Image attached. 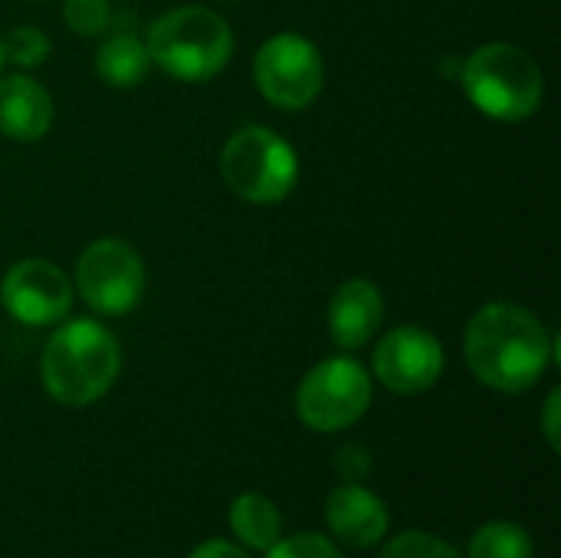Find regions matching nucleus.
<instances>
[{
    "label": "nucleus",
    "instance_id": "14",
    "mask_svg": "<svg viewBox=\"0 0 561 558\" xmlns=\"http://www.w3.org/2000/svg\"><path fill=\"white\" fill-rule=\"evenodd\" d=\"M95 72L108 89H135L151 72V56L141 36L108 33L95 49Z\"/></svg>",
    "mask_w": 561,
    "mask_h": 558
},
{
    "label": "nucleus",
    "instance_id": "16",
    "mask_svg": "<svg viewBox=\"0 0 561 558\" xmlns=\"http://www.w3.org/2000/svg\"><path fill=\"white\" fill-rule=\"evenodd\" d=\"M533 539L516 523H486L470 539V558H533Z\"/></svg>",
    "mask_w": 561,
    "mask_h": 558
},
{
    "label": "nucleus",
    "instance_id": "19",
    "mask_svg": "<svg viewBox=\"0 0 561 558\" xmlns=\"http://www.w3.org/2000/svg\"><path fill=\"white\" fill-rule=\"evenodd\" d=\"M381 558H460L457 549L450 543H444L440 536H431V533H401L398 539H391Z\"/></svg>",
    "mask_w": 561,
    "mask_h": 558
},
{
    "label": "nucleus",
    "instance_id": "24",
    "mask_svg": "<svg viewBox=\"0 0 561 558\" xmlns=\"http://www.w3.org/2000/svg\"><path fill=\"white\" fill-rule=\"evenodd\" d=\"M0 69H3V49H0Z\"/></svg>",
    "mask_w": 561,
    "mask_h": 558
},
{
    "label": "nucleus",
    "instance_id": "17",
    "mask_svg": "<svg viewBox=\"0 0 561 558\" xmlns=\"http://www.w3.org/2000/svg\"><path fill=\"white\" fill-rule=\"evenodd\" d=\"M0 49H3V62H10L16 69H36V66H43L49 59L53 43H49V36L39 26L23 23V26L10 30L0 39Z\"/></svg>",
    "mask_w": 561,
    "mask_h": 558
},
{
    "label": "nucleus",
    "instance_id": "23",
    "mask_svg": "<svg viewBox=\"0 0 561 558\" xmlns=\"http://www.w3.org/2000/svg\"><path fill=\"white\" fill-rule=\"evenodd\" d=\"M187 558H250L247 556V549H240V546H233V543H227V539H207V543H201L194 553Z\"/></svg>",
    "mask_w": 561,
    "mask_h": 558
},
{
    "label": "nucleus",
    "instance_id": "6",
    "mask_svg": "<svg viewBox=\"0 0 561 558\" xmlns=\"http://www.w3.org/2000/svg\"><path fill=\"white\" fill-rule=\"evenodd\" d=\"M371 405V375L348 355L316 362L296 388V414L319 434H335L365 418Z\"/></svg>",
    "mask_w": 561,
    "mask_h": 558
},
{
    "label": "nucleus",
    "instance_id": "15",
    "mask_svg": "<svg viewBox=\"0 0 561 558\" xmlns=\"http://www.w3.org/2000/svg\"><path fill=\"white\" fill-rule=\"evenodd\" d=\"M230 529L250 549L266 553L283 536V516L263 493H240L230 506Z\"/></svg>",
    "mask_w": 561,
    "mask_h": 558
},
{
    "label": "nucleus",
    "instance_id": "20",
    "mask_svg": "<svg viewBox=\"0 0 561 558\" xmlns=\"http://www.w3.org/2000/svg\"><path fill=\"white\" fill-rule=\"evenodd\" d=\"M266 558H342V553L319 533H302L293 539H276Z\"/></svg>",
    "mask_w": 561,
    "mask_h": 558
},
{
    "label": "nucleus",
    "instance_id": "8",
    "mask_svg": "<svg viewBox=\"0 0 561 558\" xmlns=\"http://www.w3.org/2000/svg\"><path fill=\"white\" fill-rule=\"evenodd\" d=\"M253 82L273 109L302 112L325 89L322 53L302 33H276L263 39L253 56Z\"/></svg>",
    "mask_w": 561,
    "mask_h": 558
},
{
    "label": "nucleus",
    "instance_id": "1",
    "mask_svg": "<svg viewBox=\"0 0 561 558\" xmlns=\"http://www.w3.org/2000/svg\"><path fill=\"white\" fill-rule=\"evenodd\" d=\"M463 355L480 385L500 395H523L552 365L556 339L533 309L486 303L467 322Z\"/></svg>",
    "mask_w": 561,
    "mask_h": 558
},
{
    "label": "nucleus",
    "instance_id": "25",
    "mask_svg": "<svg viewBox=\"0 0 561 558\" xmlns=\"http://www.w3.org/2000/svg\"><path fill=\"white\" fill-rule=\"evenodd\" d=\"M220 3H230V0H220Z\"/></svg>",
    "mask_w": 561,
    "mask_h": 558
},
{
    "label": "nucleus",
    "instance_id": "21",
    "mask_svg": "<svg viewBox=\"0 0 561 558\" xmlns=\"http://www.w3.org/2000/svg\"><path fill=\"white\" fill-rule=\"evenodd\" d=\"M335 464H339V474L348 480V483H358V480H365L368 477V464H371V457H368V451L362 447V444H345L342 451H339V457H335Z\"/></svg>",
    "mask_w": 561,
    "mask_h": 558
},
{
    "label": "nucleus",
    "instance_id": "9",
    "mask_svg": "<svg viewBox=\"0 0 561 558\" xmlns=\"http://www.w3.org/2000/svg\"><path fill=\"white\" fill-rule=\"evenodd\" d=\"M72 276L43 257L16 260L0 280V306L10 319L30 329L59 326L72 309Z\"/></svg>",
    "mask_w": 561,
    "mask_h": 558
},
{
    "label": "nucleus",
    "instance_id": "11",
    "mask_svg": "<svg viewBox=\"0 0 561 558\" xmlns=\"http://www.w3.org/2000/svg\"><path fill=\"white\" fill-rule=\"evenodd\" d=\"M381 322H385V296L378 283L365 276H352L339 283L335 293L329 296L325 326L339 349L345 352L365 349L378 335Z\"/></svg>",
    "mask_w": 561,
    "mask_h": 558
},
{
    "label": "nucleus",
    "instance_id": "5",
    "mask_svg": "<svg viewBox=\"0 0 561 558\" xmlns=\"http://www.w3.org/2000/svg\"><path fill=\"white\" fill-rule=\"evenodd\" d=\"M220 178L247 204L266 207L293 194L299 181L296 148L270 125H243L220 148Z\"/></svg>",
    "mask_w": 561,
    "mask_h": 558
},
{
    "label": "nucleus",
    "instance_id": "7",
    "mask_svg": "<svg viewBox=\"0 0 561 558\" xmlns=\"http://www.w3.org/2000/svg\"><path fill=\"white\" fill-rule=\"evenodd\" d=\"M145 283V260L122 237L92 240L72 270V289L95 316H128L141 303Z\"/></svg>",
    "mask_w": 561,
    "mask_h": 558
},
{
    "label": "nucleus",
    "instance_id": "12",
    "mask_svg": "<svg viewBox=\"0 0 561 558\" xmlns=\"http://www.w3.org/2000/svg\"><path fill=\"white\" fill-rule=\"evenodd\" d=\"M56 118L53 95L26 72L0 76V135L16 145H33L49 135Z\"/></svg>",
    "mask_w": 561,
    "mask_h": 558
},
{
    "label": "nucleus",
    "instance_id": "22",
    "mask_svg": "<svg viewBox=\"0 0 561 558\" xmlns=\"http://www.w3.org/2000/svg\"><path fill=\"white\" fill-rule=\"evenodd\" d=\"M559 414H561V388H552L542 408V434L552 451H559Z\"/></svg>",
    "mask_w": 561,
    "mask_h": 558
},
{
    "label": "nucleus",
    "instance_id": "10",
    "mask_svg": "<svg viewBox=\"0 0 561 558\" xmlns=\"http://www.w3.org/2000/svg\"><path fill=\"white\" fill-rule=\"evenodd\" d=\"M444 345L421 326H398L378 339L371 368L375 378L394 395H424L444 375Z\"/></svg>",
    "mask_w": 561,
    "mask_h": 558
},
{
    "label": "nucleus",
    "instance_id": "2",
    "mask_svg": "<svg viewBox=\"0 0 561 558\" xmlns=\"http://www.w3.org/2000/svg\"><path fill=\"white\" fill-rule=\"evenodd\" d=\"M122 372V345L99 319H69L53 329L39 355L46 395L66 408H89L105 398Z\"/></svg>",
    "mask_w": 561,
    "mask_h": 558
},
{
    "label": "nucleus",
    "instance_id": "13",
    "mask_svg": "<svg viewBox=\"0 0 561 558\" xmlns=\"http://www.w3.org/2000/svg\"><path fill=\"white\" fill-rule=\"evenodd\" d=\"M325 523L335 539L355 549H371L388 533V506L362 483H345L329 493Z\"/></svg>",
    "mask_w": 561,
    "mask_h": 558
},
{
    "label": "nucleus",
    "instance_id": "3",
    "mask_svg": "<svg viewBox=\"0 0 561 558\" xmlns=\"http://www.w3.org/2000/svg\"><path fill=\"white\" fill-rule=\"evenodd\" d=\"M470 105L493 122H526L546 99V76L536 56L516 43H483L460 66Z\"/></svg>",
    "mask_w": 561,
    "mask_h": 558
},
{
    "label": "nucleus",
    "instance_id": "4",
    "mask_svg": "<svg viewBox=\"0 0 561 558\" xmlns=\"http://www.w3.org/2000/svg\"><path fill=\"white\" fill-rule=\"evenodd\" d=\"M145 46L151 66L164 76L178 82H207L227 69L233 30L210 7H174L148 26Z\"/></svg>",
    "mask_w": 561,
    "mask_h": 558
},
{
    "label": "nucleus",
    "instance_id": "18",
    "mask_svg": "<svg viewBox=\"0 0 561 558\" xmlns=\"http://www.w3.org/2000/svg\"><path fill=\"white\" fill-rule=\"evenodd\" d=\"M62 23L76 36H102L112 26L108 0H62Z\"/></svg>",
    "mask_w": 561,
    "mask_h": 558
}]
</instances>
